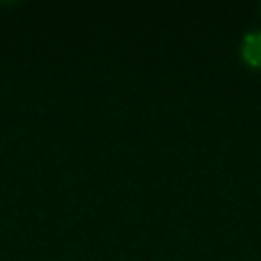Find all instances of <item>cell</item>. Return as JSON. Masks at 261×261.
I'll return each mask as SVG.
<instances>
[{"mask_svg":"<svg viewBox=\"0 0 261 261\" xmlns=\"http://www.w3.org/2000/svg\"><path fill=\"white\" fill-rule=\"evenodd\" d=\"M241 55L249 65L261 67V31H253L245 35L241 45Z\"/></svg>","mask_w":261,"mask_h":261,"instance_id":"cell-1","label":"cell"}]
</instances>
